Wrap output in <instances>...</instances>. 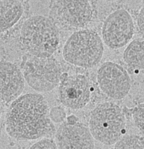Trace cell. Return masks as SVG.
I'll return each instance as SVG.
<instances>
[{"label":"cell","mask_w":144,"mask_h":149,"mask_svg":"<svg viewBox=\"0 0 144 149\" xmlns=\"http://www.w3.org/2000/svg\"><path fill=\"white\" fill-rule=\"evenodd\" d=\"M58 89L60 101L66 107L79 109L86 106L91 97L90 84L85 75L62 74Z\"/></svg>","instance_id":"cell-9"},{"label":"cell","mask_w":144,"mask_h":149,"mask_svg":"<svg viewBox=\"0 0 144 149\" xmlns=\"http://www.w3.org/2000/svg\"><path fill=\"white\" fill-rule=\"evenodd\" d=\"M97 79L102 92L113 100L125 98L131 88V81L128 72L113 62H106L100 67Z\"/></svg>","instance_id":"cell-8"},{"label":"cell","mask_w":144,"mask_h":149,"mask_svg":"<svg viewBox=\"0 0 144 149\" xmlns=\"http://www.w3.org/2000/svg\"><path fill=\"white\" fill-rule=\"evenodd\" d=\"M25 80L19 67L8 61L0 62V100L11 102L21 96Z\"/></svg>","instance_id":"cell-11"},{"label":"cell","mask_w":144,"mask_h":149,"mask_svg":"<svg viewBox=\"0 0 144 149\" xmlns=\"http://www.w3.org/2000/svg\"><path fill=\"white\" fill-rule=\"evenodd\" d=\"M6 130L18 140H33L53 130L48 107L38 93H28L13 101L6 116Z\"/></svg>","instance_id":"cell-1"},{"label":"cell","mask_w":144,"mask_h":149,"mask_svg":"<svg viewBox=\"0 0 144 149\" xmlns=\"http://www.w3.org/2000/svg\"><path fill=\"white\" fill-rule=\"evenodd\" d=\"M134 124L143 134H144V104H139L136 107L132 113Z\"/></svg>","instance_id":"cell-15"},{"label":"cell","mask_w":144,"mask_h":149,"mask_svg":"<svg viewBox=\"0 0 144 149\" xmlns=\"http://www.w3.org/2000/svg\"><path fill=\"white\" fill-rule=\"evenodd\" d=\"M23 12L22 4L18 0H0V33L14 26Z\"/></svg>","instance_id":"cell-12"},{"label":"cell","mask_w":144,"mask_h":149,"mask_svg":"<svg viewBox=\"0 0 144 149\" xmlns=\"http://www.w3.org/2000/svg\"><path fill=\"white\" fill-rule=\"evenodd\" d=\"M105 43L112 49H120L131 40L134 34L132 17L123 9L116 10L109 15L102 28Z\"/></svg>","instance_id":"cell-7"},{"label":"cell","mask_w":144,"mask_h":149,"mask_svg":"<svg viewBox=\"0 0 144 149\" xmlns=\"http://www.w3.org/2000/svg\"><path fill=\"white\" fill-rule=\"evenodd\" d=\"M102 41L94 31L81 29L74 32L66 41L63 49L64 60L78 67H94L103 55Z\"/></svg>","instance_id":"cell-3"},{"label":"cell","mask_w":144,"mask_h":149,"mask_svg":"<svg viewBox=\"0 0 144 149\" xmlns=\"http://www.w3.org/2000/svg\"><path fill=\"white\" fill-rule=\"evenodd\" d=\"M20 42L24 49L31 56H51L60 41L58 28L49 17H31L23 24Z\"/></svg>","instance_id":"cell-2"},{"label":"cell","mask_w":144,"mask_h":149,"mask_svg":"<svg viewBox=\"0 0 144 149\" xmlns=\"http://www.w3.org/2000/svg\"><path fill=\"white\" fill-rule=\"evenodd\" d=\"M22 73L25 81L33 90L47 93L60 83L62 68L52 56H31L24 64Z\"/></svg>","instance_id":"cell-5"},{"label":"cell","mask_w":144,"mask_h":149,"mask_svg":"<svg viewBox=\"0 0 144 149\" xmlns=\"http://www.w3.org/2000/svg\"><path fill=\"white\" fill-rule=\"evenodd\" d=\"M137 24L138 29L142 35H144V7H142L138 14L137 18Z\"/></svg>","instance_id":"cell-18"},{"label":"cell","mask_w":144,"mask_h":149,"mask_svg":"<svg viewBox=\"0 0 144 149\" xmlns=\"http://www.w3.org/2000/svg\"><path fill=\"white\" fill-rule=\"evenodd\" d=\"M125 63L132 70L139 71L144 68V42L143 39L133 40L123 53Z\"/></svg>","instance_id":"cell-13"},{"label":"cell","mask_w":144,"mask_h":149,"mask_svg":"<svg viewBox=\"0 0 144 149\" xmlns=\"http://www.w3.org/2000/svg\"><path fill=\"white\" fill-rule=\"evenodd\" d=\"M49 116L51 120L56 123H59L64 120L66 117V113L62 107H55L51 109Z\"/></svg>","instance_id":"cell-16"},{"label":"cell","mask_w":144,"mask_h":149,"mask_svg":"<svg viewBox=\"0 0 144 149\" xmlns=\"http://www.w3.org/2000/svg\"><path fill=\"white\" fill-rule=\"evenodd\" d=\"M50 17L57 27L78 29L91 22L93 11L89 0H54Z\"/></svg>","instance_id":"cell-6"},{"label":"cell","mask_w":144,"mask_h":149,"mask_svg":"<svg viewBox=\"0 0 144 149\" xmlns=\"http://www.w3.org/2000/svg\"><path fill=\"white\" fill-rule=\"evenodd\" d=\"M115 144L114 149H144L143 136L136 134L124 135Z\"/></svg>","instance_id":"cell-14"},{"label":"cell","mask_w":144,"mask_h":149,"mask_svg":"<svg viewBox=\"0 0 144 149\" xmlns=\"http://www.w3.org/2000/svg\"><path fill=\"white\" fill-rule=\"evenodd\" d=\"M1 109H0V118H1Z\"/></svg>","instance_id":"cell-20"},{"label":"cell","mask_w":144,"mask_h":149,"mask_svg":"<svg viewBox=\"0 0 144 149\" xmlns=\"http://www.w3.org/2000/svg\"><path fill=\"white\" fill-rule=\"evenodd\" d=\"M125 127L124 114L115 103H101L91 113L89 130L94 139L105 145L115 144L123 136Z\"/></svg>","instance_id":"cell-4"},{"label":"cell","mask_w":144,"mask_h":149,"mask_svg":"<svg viewBox=\"0 0 144 149\" xmlns=\"http://www.w3.org/2000/svg\"><path fill=\"white\" fill-rule=\"evenodd\" d=\"M58 149H94V139L89 128L75 116L60 126L56 134Z\"/></svg>","instance_id":"cell-10"},{"label":"cell","mask_w":144,"mask_h":149,"mask_svg":"<svg viewBox=\"0 0 144 149\" xmlns=\"http://www.w3.org/2000/svg\"><path fill=\"white\" fill-rule=\"evenodd\" d=\"M29 149H58L56 144L50 139L41 140L35 143Z\"/></svg>","instance_id":"cell-17"},{"label":"cell","mask_w":144,"mask_h":149,"mask_svg":"<svg viewBox=\"0 0 144 149\" xmlns=\"http://www.w3.org/2000/svg\"><path fill=\"white\" fill-rule=\"evenodd\" d=\"M103 1H118V0H103Z\"/></svg>","instance_id":"cell-19"}]
</instances>
